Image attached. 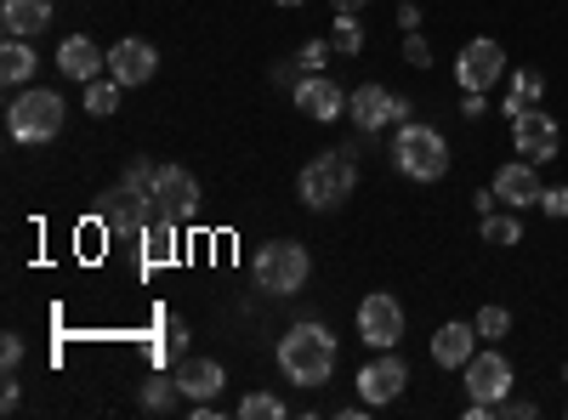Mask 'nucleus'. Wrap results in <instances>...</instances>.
I'll list each match as a JSON object with an SVG mask.
<instances>
[{
	"mask_svg": "<svg viewBox=\"0 0 568 420\" xmlns=\"http://www.w3.org/2000/svg\"><path fill=\"white\" fill-rule=\"evenodd\" d=\"M511 148L524 154L529 165H546V160H557V148H562V131H557V120L546 114V109H524L511 120Z\"/></svg>",
	"mask_w": 568,
	"mask_h": 420,
	"instance_id": "9b49d317",
	"label": "nucleus"
},
{
	"mask_svg": "<svg viewBox=\"0 0 568 420\" xmlns=\"http://www.w3.org/2000/svg\"><path fill=\"white\" fill-rule=\"evenodd\" d=\"M478 233H484V245H495V250H511V245H524V222H517L511 211H489Z\"/></svg>",
	"mask_w": 568,
	"mask_h": 420,
	"instance_id": "b1692460",
	"label": "nucleus"
},
{
	"mask_svg": "<svg viewBox=\"0 0 568 420\" xmlns=\"http://www.w3.org/2000/svg\"><path fill=\"white\" fill-rule=\"evenodd\" d=\"M398 23L404 29H420V7H415V0H404V7H398Z\"/></svg>",
	"mask_w": 568,
	"mask_h": 420,
	"instance_id": "58836bf2",
	"label": "nucleus"
},
{
	"mask_svg": "<svg viewBox=\"0 0 568 420\" xmlns=\"http://www.w3.org/2000/svg\"><path fill=\"white\" fill-rule=\"evenodd\" d=\"M329 45H336V58H358L364 52V23L336 12V29H329Z\"/></svg>",
	"mask_w": 568,
	"mask_h": 420,
	"instance_id": "cd10ccee",
	"label": "nucleus"
},
{
	"mask_svg": "<svg viewBox=\"0 0 568 420\" xmlns=\"http://www.w3.org/2000/svg\"><path fill=\"white\" fill-rule=\"evenodd\" d=\"M63 120H69V103L58 98V91H45V85H23L18 98L7 103V131H12V143H23V148L58 143Z\"/></svg>",
	"mask_w": 568,
	"mask_h": 420,
	"instance_id": "f03ea898",
	"label": "nucleus"
},
{
	"mask_svg": "<svg viewBox=\"0 0 568 420\" xmlns=\"http://www.w3.org/2000/svg\"><path fill=\"white\" fill-rule=\"evenodd\" d=\"M296 109L307 120H336V114H347V91L324 74H302L296 80Z\"/></svg>",
	"mask_w": 568,
	"mask_h": 420,
	"instance_id": "f3484780",
	"label": "nucleus"
},
{
	"mask_svg": "<svg viewBox=\"0 0 568 420\" xmlns=\"http://www.w3.org/2000/svg\"><path fill=\"white\" fill-rule=\"evenodd\" d=\"M562 414H568V409H562Z\"/></svg>",
	"mask_w": 568,
	"mask_h": 420,
	"instance_id": "a18cd8bd",
	"label": "nucleus"
},
{
	"mask_svg": "<svg viewBox=\"0 0 568 420\" xmlns=\"http://www.w3.org/2000/svg\"><path fill=\"white\" fill-rule=\"evenodd\" d=\"M460 114H466V120H484V114H489V91H466Z\"/></svg>",
	"mask_w": 568,
	"mask_h": 420,
	"instance_id": "e433bc0d",
	"label": "nucleus"
},
{
	"mask_svg": "<svg viewBox=\"0 0 568 420\" xmlns=\"http://www.w3.org/2000/svg\"><path fill=\"white\" fill-rule=\"evenodd\" d=\"M240 414L245 420H284V403L273 392H251V398H240Z\"/></svg>",
	"mask_w": 568,
	"mask_h": 420,
	"instance_id": "7c9ffc66",
	"label": "nucleus"
},
{
	"mask_svg": "<svg viewBox=\"0 0 568 420\" xmlns=\"http://www.w3.org/2000/svg\"><path fill=\"white\" fill-rule=\"evenodd\" d=\"M154 216H160V211H154L149 199H136V194H125V188H109V194L98 199V227L109 233L114 245H142V233H149Z\"/></svg>",
	"mask_w": 568,
	"mask_h": 420,
	"instance_id": "423d86ee",
	"label": "nucleus"
},
{
	"mask_svg": "<svg viewBox=\"0 0 568 420\" xmlns=\"http://www.w3.org/2000/svg\"><path fill=\"white\" fill-rule=\"evenodd\" d=\"M329 7H336V12H347V18H358V12L369 7V0H329Z\"/></svg>",
	"mask_w": 568,
	"mask_h": 420,
	"instance_id": "79ce46f5",
	"label": "nucleus"
},
{
	"mask_svg": "<svg viewBox=\"0 0 568 420\" xmlns=\"http://www.w3.org/2000/svg\"><path fill=\"white\" fill-rule=\"evenodd\" d=\"M307 273H313V256L296 239H273V245L256 250V285L267 296H296L307 285Z\"/></svg>",
	"mask_w": 568,
	"mask_h": 420,
	"instance_id": "39448f33",
	"label": "nucleus"
},
{
	"mask_svg": "<svg viewBox=\"0 0 568 420\" xmlns=\"http://www.w3.org/2000/svg\"><path fill=\"white\" fill-rule=\"evenodd\" d=\"M353 188H358V160H353V148H329V154L307 160L302 176H296V194H302L307 211H336V205L353 199Z\"/></svg>",
	"mask_w": 568,
	"mask_h": 420,
	"instance_id": "7ed1b4c3",
	"label": "nucleus"
},
{
	"mask_svg": "<svg viewBox=\"0 0 568 420\" xmlns=\"http://www.w3.org/2000/svg\"><path fill=\"white\" fill-rule=\"evenodd\" d=\"M176 250H182L176 216H154L149 233H142V267H165V262H176Z\"/></svg>",
	"mask_w": 568,
	"mask_h": 420,
	"instance_id": "412c9836",
	"label": "nucleus"
},
{
	"mask_svg": "<svg viewBox=\"0 0 568 420\" xmlns=\"http://www.w3.org/2000/svg\"><path fill=\"white\" fill-rule=\"evenodd\" d=\"M45 23H52V0H7V7H0L7 40H34Z\"/></svg>",
	"mask_w": 568,
	"mask_h": 420,
	"instance_id": "aec40b11",
	"label": "nucleus"
},
{
	"mask_svg": "<svg viewBox=\"0 0 568 420\" xmlns=\"http://www.w3.org/2000/svg\"><path fill=\"white\" fill-rule=\"evenodd\" d=\"M535 414H540L535 398H511V392H506V398L495 403V420H535Z\"/></svg>",
	"mask_w": 568,
	"mask_h": 420,
	"instance_id": "2f4dec72",
	"label": "nucleus"
},
{
	"mask_svg": "<svg viewBox=\"0 0 568 420\" xmlns=\"http://www.w3.org/2000/svg\"><path fill=\"white\" fill-rule=\"evenodd\" d=\"M495 194H500L506 211H535L540 194H546V182H540V171L529 160H511V165L495 171Z\"/></svg>",
	"mask_w": 568,
	"mask_h": 420,
	"instance_id": "4468645a",
	"label": "nucleus"
},
{
	"mask_svg": "<svg viewBox=\"0 0 568 420\" xmlns=\"http://www.w3.org/2000/svg\"><path fill=\"white\" fill-rule=\"evenodd\" d=\"M176 398H182L176 376H149V381H142V409H149V414H171Z\"/></svg>",
	"mask_w": 568,
	"mask_h": 420,
	"instance_id": "a878e982",
	"label": "nucleus"
},
{
	"mask_svg": "<svg viewBox=\"0 0 568 420\" xmlns=\"http://www.w3.org/2000/svg\"><path fill=\"white\" fill-rule=\"evenodd\" d=\"M329 52H336V45H329V40H307V45H302V52H296V63H302V74H318Z\"/></svg>",
	"mask_w": 568,
	"mask_h": 420,
	"instance_id": "473e14b6",
	"label": "nucleus"
},
{
	"mask_svg": "<svg viewBox=\"0 0 568 420\" xmlns=\"http://www.w3.org/2000/svg\"><path fill=\"white\" fill-rule=\"evenodd\" d=\"M358 341H369L375 352H387V347L404 341V307H398V296L369 290V296L358 301Z\"/></svg>",
	"mask_w": 568,
	"mask_h": 420,
	"instance_id": "6e6552de",
	"label": "nucleus"
},
{
	"mask_svg": "<svg viewBox=\"0 0 568 420\" xmlns=\"http://www.w3.org/2000/svg\"><path fill=\"white\" fill-rule=\"evenodd\" d=\"M278 7H302V0H278Z\"/></svg>",
	"mask_w": 568,
	"mask_h": 420,
	"instance_id": "37998d69",
	"label": "nucleus"
},
{
	"mask_svg": "<svg viewBox=\"0 0 568 420\" xmlns=\"http://www.w3.org/2000/svg\"><path fill=\"white\" fill-rule=\"evenodd\" d=\"M409 387V369H404V358L387 347V352H375L364 369H358V398H364V409H382V403H398V392Z\"/></svg>",
	"mask_w": 568,
	"mask_h": 420,
	"instance_id": "9d476101",
	"label": "nucleus"
},
{
	"mask_svg": "<svg viewBox=\"0 0 568 420\" xmlns=\"http://www.w3.org/2000/svg\"><path fill=\"white\" fill-rule=\"evenodd\" d=\"M460 376H466V392L478 398V403H500V398L511 392V358L495 352V347H478Z\"/></svg>",
	"mask_w": 568,
	"mask_h": 420,
	"instance_id": "f8f14e48",
	"label": "nucleus"
},
{
	"mask_svg": "<svg viewBox=\"0 0 568 420\" xmlns=\"http://www.w3.org/2000/svg\"><path fill=\"white\" fill-rule=\"evenodd\" d=\"M347 114L358 131H387V125H404L409 120V98H393L387 85H358L353 98H347Z\"/></svg>",
	"mask_w": 568,
	"mask_h": 420,
	"instance_id": "1a4fd4ad",
	"label": "nucleus"
},
{
	"mask_svg": "<svg viewBox=\"0 0 568 420\" xmlns=\"http://www.w3.org/2000/svg\"><path fill=\"white\" fill-rule=\"evenodd\" d=\"M278 369L296 387H324L336 376V336H329L324 324H291V330L278 336Z\"/></svg>",
	"mask_w": 568,
	"mask_h": 420,
	"instance_id": "f257e3e1",
	"label": "nucleus"
},
{
	"mask_svg": "<svg viewBox=\"0 0 568 420\" xmlns=\"http://www.w3.org/2000/svg\"><path fill=\"white\" fill-rule=\"evenodd\" d=\"M120 98H125V85H120L114 74H109V80H103V74H98V80H85V114L109 120V114L120 109Z\"/></svg>",
	"mask_w": 568,
	"mask_h": 420,
	"instance_id": "393cba45",
	"label": "nucleus"
},
{
	"mask_svg": "<svg viewBox=\"0 0 568 420\" xmlns=\"http://www.w3.org/2000/svg\"><path fill=\"white\" fill-rule=\"evenodd\" d=\"M154 352H160V358H171V363H182V358H187V324H182V318H171L165 330H160V347H154Z\"/></svg>",
	"mask_w": 568,
	"mask_h": 420,
	"instance_id": "c756f323",
	"label": "nucleus"
},
{
	"mask_svg": "<svg viewBox=\"0 0 568 420\" xmlns=\"http://www.w3.org/2000/svg\"><path fill=\"white\" fill-rule=\"evenodd\" d=\"M154 69H160V52L149 40H120V45H109V74L120 80V85H149L154 80Z\"/></svg>",
	"mask_w": 568,
	"mask_h": 420,
	"instance_id": "dca6fc26",
	"label": "nucleus"
},
{
	"mask_svg": "<svg viewBox=\"0 0 568 420\" xmlns=\"http://www.w3.org/2000/svg\"><path fill=\"white\" fill-rule=\"evenodd\" d=\"M176 387H182V398H194V403H205V398H222V387H227V376H222V363L216 358H182L176 369Z\"/></svg>",
	"mask_w": 568,
	"mask_h": 420,
	"instance_id": "6ab92c4d",
	"label": "nucleus"
},
{
	"mask_svg": "<svg viewBox=\"0 0 568 420\" xmlns=\"http://www.w3.org/2000/svg\"><path fill=\"white\" fill-rule=\"evenodd\" d=\"M154 171H160L154 160H131V165L120 171V188H125V194H136V199H149V205H154Z\"/></svg>",
	"mask_w": 568,
	"mask_h": 420,
	"instance_id": "bb28decb",
	"label": "nucleus"
},
{
	"mask_svg": "<svg viewBox=\"0 0 568 420\" xmlns=\"http://www.w3.org/2000/svg\"><path fill=\"white\" fill-rule=\"evenodd\" d=\"M404 63H409V69H426V63H433V45H426L415 29H409V40H404Z\"/></svg>",
	"mask_w": 568,
	"mask_h": 420,
	"instance_id": "f704fd0d",
	"label": "nucleus"
},
{
	"mask_svg": "<svg viewBox=\"0 0 568 420\" xmlns=\"http://www.w3.org/2000/svg\"><path fill=\"white\" fill-rule=\"evenodd\" d=\"M471 205H478V216H489V211L500 205V194H495V188H484V194H471Z\"/></svg>",
	"mask_w": 568,
	"mask_h": 420,
	"instance_id": "ea45409f",
	"label": "nucleus"
},
{
	"mask_svg": "<svg viewBox=\"0 0 568 420\" xmlns=\"http://www.w3.org/2000/svg\"><path fill=\"white\" fill-rule=\"evenodd\" d=\"M58 69H63V80H98L103 69H109V52L98 40H85V34H69L63 45H58Z\"/></svg>",
	"mask_w": 568,
	"mask_h": 420,
	"instance_id": "a211bd4d",
	"label": "nucleus"
},
{
	"mask_svg": "<svg viewBox=\"0 0 568 420\" xmlns=\"http://www.w3.org/2000/svg\"><path fill=\"white\" fill-rule=\"evenodd\" d=\"M296 69H302V63H278L273 80H278V85H296Z\"/></svg>",
	"mask_w": 568,
	"mask_h": 420,
	"instance_id": "a19ab883",
	"label": "nucleus"
},
{
	"mask_svg": "<svg viewBox=\"0 0 568 420\" xmlns=\"http://www.w3.org/2000/svg\"><path fill=\"white\" fill-rule=\"evenodd\" d=\"M0 80H7L12 91H23L34 80V45L29 40H7V45H0Z\"/></svg>",
	"mask_w": 568,
	"mask_h": 420,
	"instance_id": "5701e85b",
	"label": "nucleus"
},
{
	"mask_svg": "<svg viewBox=\"0 0 568 420\" xmlns=\"http://www.w3.org/2000/svg\"><path fill=\"white\" fill-rule=\"evenodd\" d=\"M562 381H568V363H562Z\"/></svg>",
	"mask_w": 568,
	"mask_h": 420,
	"instance_id": "c03bdc74",
	"label": "nucleus"
},
{
	"mask_svg": "<svg viewBox=\"0 0 568 420\" xmlns=\"http://www.w3.org/2000/svg\"><path fill=\"white\" fill-rule=\"evenodd\" d=\"M540 211H546L551 222H562V216H568V188H562V182H551V188L540 194Z\"/></svg>",
	"mask_w": 568,
	"mask_h": 420,
	"instance_id": "72a5a7b5",
	"label": "nucleus"
},
{
	"mask_svg": "<svg viewBox=\"0 0 568 420\" xmlns=\"http://www.w3.org/2000/svg\"><path fill=\"white\" fill-rule=\"evenodd\" d=\"M393 165L409 182H444L449 176V143H444V131L438 125H420V120H404L398 136H393Z\"/></svg>",
	"mask_w": 568,
	"mask_h": 420,
	"instance_id": "20e7f679",
	"label": "nucleus"
},
{
	"mask_svg": "<svg viewBox=\"0 0 568 420\" xmlns=\"http://www.w3.org/2000/svg\"><path fill=\"white\" fill-rule=\"evenodd\" d=\"M154 211L160 216H194L200 211V176L187 165H160L154 171Z\"/></svg>",
	"mask_w": 568,
	"mask_h": 420,
	"instance_id": "ddd939ff",
	"label": "nucleus"
},
{
	"mask_svg": "<svg viewBox=\"0 0 568 420\" xmlns=\"http://www.w3.org/2000/svg\"><path fill=\"white\" fill-rule=\"evenodd\" d=\"M471 324H478V341H489V347H495L500 336H511V313H506V307H495V301H489V307H478V318H471Z\"/></svg>",
	"mask_w": 568,
	"mask_h": 420,
	"instance_id": "c85d7f7f",
	"label": "nucleus"
},
{
	"mask_svg": "<svg viewBox=\"0 0 568 420\" xmlns=\"http://www.w3.org/2000/svg\"><path fill=\"white\" fill-rule=\"evenodd\" d=\"M506 80V45L478 34V40H466L460 45V58H455V85L460 91H495Z\"/></svg>",
	"mask_w": 568,
	"mask_h": 420,
	"instance_id": "0eeeda50",
	"label": "nucleus"
},
{
	"mask_svg": "<svg viewBox=\"0 0 568 420\" xmlns=\"http://www.w3.org/2000/svg\"><path fill=\"white\" fill-rule=\"evenodd\" d=\"M0 363H7V376H18V363H23V336H0Z\"/></svg>",
	"mask_w": 568,
	"mask_h": 420,
	"instance_id": "c9c22d12",
	"label": "nucleus"
},
{
	"mask_svg": "<svg viewBox=\"0 0 568 420\" xmlns=\"http://www.w3.org/2000/svg\"><path fill=\"white\" fill-rule=\"evenodd\" d=\"M18 403H23V387H18V376H7V387H0V409L18 414Z\"/></svg>",
	"mask_w": 568,
	"mask_h": 420,
	"instance_id": "4c0bfd02",
	"label": "nucleus"
},
{
	"mask_svg": "<svg viewBox=\"0 0 568 420\" xmlns=\"http://www.w3.org/2000/svg\"><path fill=\"white\" fill-rule=\"evenodd\" d=\"M478 347H484L478 324H471V318H449V324H438V336H433V363L438 369H466Z\"/></svg>",
	"mask_w": 568,
	"mask_h": 420,
	"instance_id": "2eb2a0df",
	"label": "nucleus"
},
{
	"mask_svg": "<svg viewBox=\"0 0 568 420\" xmlns=\"http://www.w3.org/2000/svg\"><path fill=\"white\" fill-rule=\"evenodd\" d=\"M540 98H546V74H540V69H517V74H511V91L500 98V114L517 120L524 109H540Z\"/></svg>",
	"mask_w": 568,
	"mask_h": 420,
	"instance_id": "4be33fe9",
	"label": "nucleus"
}]
</instances>
